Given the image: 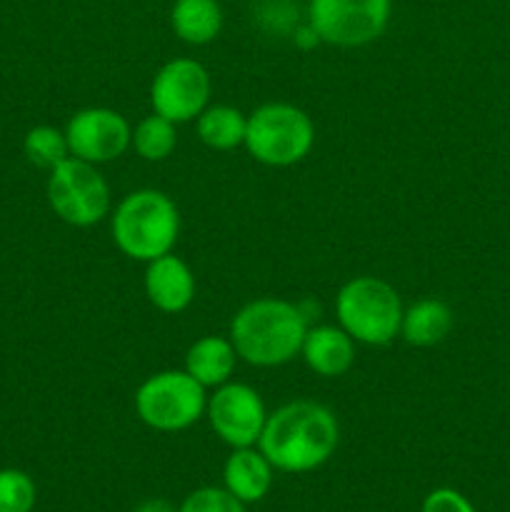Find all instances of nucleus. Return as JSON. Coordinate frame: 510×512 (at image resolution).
Segmentation results:
<instances>
[{"mask_svg":"<svg viewBox=\"0 0 510 512\" xmlns=\"http://www.w3.org/2000/svg\"><path fill=\"white\" fill-rule=\"evenodd\" d=\"M340 445V423L318 400H290L268 413L258 448L275 473L303 475L323 468Z\"/></svg>","mask_w":510,"mask_h":512,"instance_id":"1","label":"nucleus"},{"mask_svg":"<svg viewBox=\"0 0 510 512\" xmlns=\"http://www.w3.org/2000/svg\"><path fill=\"white\" fill-rule=\"evenodd\" d=\"M308 315L285 298H255L235 310L228 325V338L243 363L253 368H280L300 355Z\"/></svg>","mask_w":510,"mask_h":512,"instance_id":"2","label":"nucleus"},{"mask_svg":"<svg viewBox=\"0 0 510 512\" xmlns=\"http://www.w3.org/2000/svg\"><path fill=\"white\" fill-rule=\"evenodd\" d=\"M180 225L183 223L175 200L155 188L133 190L110 213L115 248L135 263H150L173 253Z\"/></svg>","mask_w":510,"mask_h":512,"instance_id":"3","label":"nucleus"},{"mask_svg":"<svg viewBox=\"0 0 510 512\" xmlns=\"http://www.w3.org/2000/svg\"><path fill=\"white\" fill-rule=\"evenodd\" d=\"M403 298L378 275H355L335 295V323L358 345L385 348L400 338Z\"/></svg>","mask_w":510,"mask_h":512,"instance_id":"4","label":"nucleus"},{"mask_svg":"<svg viewBox=\"0 0 510 512\" xmlns=\"http://www.w3.org/2000/svg\"><path fill=\"white\" fill-rule=\"evenodd\" d=\"M313 145L315 123L298 105L273 100L248 113L243 148L255 163L268 168H290L303 163Z\"/></svg>","mask_w":510,"mask_h":512,"instance_id":"5","label":"nucleus"},{"mask_svg":"<svg viewBox=\"0 0 510 512\" xmlns=\"http://www.w3.org/2000/svg\"><path fill=\"white\" fill-rule=\"evenodd\" d=\"M133 405L145 428L155 433H183L205 418L208 390L183 368L158 370L138 385Z\"/></svg>","mask_w":510,"mask_h":512,"instance_id":"6","label":"nucleus"},{"mask_svg":"<svg viewBox=\"0 0 510 512\" xmlns=\"http://www.w3.org/2000/svg\"><path fill=\"white\" fill-rule=\"evenodd\" d=\"M45 198L50 210L73 228H93L113 213V198L105 175L98 165L73 155L48 173Z\"/></svg>","mask_w":510,"mask_h":512,"instance_id":"7","label":"nucleus"},{"mask_svg":"<svg viewBox=\"0 0 510 512\" xmlns=\"http://www.w3.org/2000/svg\"><path fill=\"white\" fill-rule=\"evenodd\" d=\"M393 0H308L305 23L320 43L365 48L388 30Z\"/></svg>","mask_w":510,"mask_h":512,"instance_id":"8","label":"nucleus"},{"mask_svg":"<svg viewBox=\"0 0 510 512\" xmlns=\"http://www.w3.org/2000/svg\"><path fill=\"white\" fill-rule=\"evenodd\" d=\"M213 78L195 58H173L158 68L150 83L153 113L173 120L175 125L193 123L210 105Z\"/></svg>","mask_w":510,"mask_h":512,"instance_id":"9","label":"nucleus"},{"mask_svg":"<svg viewBox=\"0 0 510 512\" xmlns=\"http://www.w3.org/2000/svg\"><path fill=\"white\" fill-rule=\"evenodd\" d=\"M205 418L220 443L228 445L230 450L253 448L263 435L268 408L263 395L253 385L230 380L208 395Z\"/></svg>","mask_w":510,"mask_h":512,"instance_id":"10","label":"nucleus"},{"mask_svg":"<svg viewBox=\"0 0 510 512\" xmlns=\"http://www.w3.org/2000/svg\"><path fill=\"white\" fill-rule=\"evenodd\" d=\"M63 130L70 155L93 165L123 158L133 143V125L128 118L120 110L105 105L75 110Z\"/></svg>","mask_w":510,"mask_h":512,"instance_id":"11","label":"nucleus"},{"mask_svg":"<svg viewBox=\"0 0 510 512\" xmlns=\"http://www.w3.org/2000/svg\"><path fill=\"white\" fill-rule=\"evenodd\" d=\"M143 290L148 303L165 315H180L195 300V273L175 253L145 263Z\"/></svg>","mask_w":510,"mask_h":512,"instance_id":"12","label":"nucleus"},{"mask_svg":"<svg viewBox=\"0 0 510 512\" xmlns=\"http://www.w3.org/2000/svg\"><path fill=\"white\" fill-rule=\"evenodd\" d=\"M355 348L358 343L338 323L310 325L303 345H300V358L310 373L333 380L350 373V368L355 365V355H358Z\"/></svg>","mask_w":510,"mask_h":512,"instance_id":"13","label":"nucleus"},{"mask_svg":"<svg viewBox=\"0 0 510 512\" xmlns=\"http://www.w3.org/2000/svg\"><path fill=\"white\" fill-rule=\"evenodd\" d=\"M273 475L275 468L260 453L258 445L235 448L223 465V488L233 493L240 503H260L273 488Z\"/></svg>","mask_w":510,"mask_h":512,"instance_id":"14","label":"nucleus"},{"mask_svg":"<svg viewBox=\"0 0 510 512\" xmlns=\"http://www.w3.org/2000/svg\"><path fill=\"white\" fill-rule=\"evenodd\" d=\"M238 360L228 335H203L185 350L183 370L205 390H215L233 380Z\"/></svg>","mask_w":510,"mask_h":512,"instance_id":"15","label":"nucleus"},{"mask_svg":"<svg viewBox=\"0 0 510 512\" xmlns=\"http://www.w3.org/2000/svg\"><path fill=\"white\" fill-rule=\"evenodd\" d=\"M453 323V308L445 300L420 298L403 310L400 338L413 348H433L448 338Z\"/></svg>","mask_w":510,"mask_h":512,"instance_id":"16","label":"nucleus"},{"mask_svg":"<svg viewBox=\"0 0 510 512\" xmlns=\"http://www.w3.org/2000/svg\"><path fill=\"white\" fill-rule=\"evenodd\" d=\"M225 23L218 0H175L170 8V28L185 45H210Z\"/></svg>","mask_w":510,"mask_h":512,"instance_id":"17","label":"nucleus"},{"mask_svg":"<svg viewBox=\"0 0 510 512\" xmlns=\"http://www.w3.org/2000/svg\"><path fill=\"white\" fill-rule=\"evenodd\" d=\"M245 128H248V115L228 103L208 105L195 118V135H198V140L205 148L218 150V153L243 148Z\"/></svg>","mask_w":510,"mask_h":512,"instance_id":"18","label":"nucleus"},{"mask_svg":"<svg viewBox=\"0 0 510 512\" xmlns=\"http://www.w3.org/2000/svg\"><path fill=\"white\" fill-rule=\"evenodd\" d=\"M130 148L148 163H163L178 148V125L158 113H150L133 128Z\"/></svg>","mask_w":510,"mask_h":512,"instance_id":"19","label":"nucleus"},{"mask_svg":"<svg viewBox=\"0 0 510 512\" xmlns=\"http://www.w3.org/2000/svg\"><path fill=\"white\" fill-rule=\"evenodd\" d=\"M23 153L30 165L50 173L55 165L70 158L65 130L55 128V125H33L23 138Z\"/></svg>","mask_w":510,"mask_h":512,"instance_id":"20","label":"nucleus"},{"mask_svg":"<svg viewBox=\"0 0 510 512\" xmlns=\"http://www.w3.org/2000/svg\"><path fill=\"white\" fill-rule=\"evenodd\" d=\"M35 500L38 488L25 470H0V512H33Z\"/></svg>","mask_w":510,"mask_h":512,"instance_id":"21","label":"nucleus"},{"mask_svg":"<svg viewBox=\"0 0 510 512\" xmlns=\"http://www.w3.org/2000/svg\"><path fill=\"white\" fill-rule=\"evenodd\" d=\"M178 512H245V503H240L233 493L215 485L193 490L183 503L178 505Z\"/></svg>","mask_w":510,"mask_h":512,"instance_id":"22","label":"nucleus"},{"mask_svg":"<svg viewBox=\"0 0 510 512\" xmlns=\"http://www.w3.org/2000/svg\"><path fill=\"white\" fill-rule=\"evenodd\" d=\"M420 512H475L473 503L453 488H435L425 495Z\"/></svg>","mask_w":510,"mask_h":512,"instance_id":"23","label":"nucleus"},{"mask_svg":"<svg viewBox=\"0 0 510 512\" xmlns=\"http://www.w3.org/2000/svg\"><path fill=\"white\" fill-rule=\"evenodd\" d=\"M133 512H178V508L163 498H148L143 500V503H140Z\"/></svg>","mask_w":510,"mask_h":512,"instance_id":"24","label":"nucleus"}]
</instances>
